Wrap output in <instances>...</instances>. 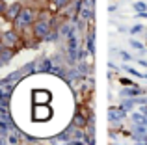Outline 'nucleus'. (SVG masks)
I'll list each match as a JSON object with an SVG mask.
<instances>
[{
  "label": "nucleus",
  "instance_id": "f257e3e1",
  "mask_svg": "<svg viewBox=\"0 0 147 145\" xmlns=\"http://www.w3.org/2000/svg\"><path fill=\"white\" fill-rule=\"evenodd\" d=\"M37 19L36 11L32 9V7H21V11H19L17 19L13 21V26L17 32H24L26 28H32L34 21Z\"/></svg>",
  "mask_w": 147,
  "mask_h": 145
},
{
  "label": "nucleus",
  "instance_id": "f03ea898",
  "mask_svg": "<svg viewBox=\"0 0 147 145\" xmlns=\"http://www.w3.org/2000/svg\"><path fill=\"white\" fill-rule=\"evenodd\" d=\"M67 54H69V63L75 65L78 62V39H76V30L75 26L71 28V32L67 34Z\"/></svg>",
  "mask_w": 147,
  "mask_h": 145
},
{
  "label": "nucleus",
  "instance_id": "7ed1b4c3",
  "mask_svg": "<svg viewBox=\"0 0 147 145\" xmlns=\"http://www.w3.org/2000/svg\"><path fill=\"white\" fill-rule=\"evenodd\" d=\"M50 117H52V108H50L49 104H34V108H32V119L34 121L45 123Z\"/></svg>",
  "mask_w": 147,
  "mask_h": 145
},
{
  "label": "nucleus",
  "instance_id": "20e7f679",
  "mask_svg": "<svg viewBox=\"0 0 147 145\" xmlns=\"http://www.w3.org/2000/svg\"><path fill=\"white\" fill-rule=\"evenodd\" d=\"M0 41H2L4 47L15 48V47L21 45V36H19L17 30H6V32H2V36H0Z\"/></svg>",
  "mask_w": 147,
  "mask_h": 145
},
{
  "label": "nucleus",
  "instance_id": "39448f33",
  "mask_svg": "<svg viewBox=\"0 0 147 145\" xmlns=\"http://www.w3.org/2000/svg\"><path fill=\"white\" fill-rule=\"evenodd\" d=\"M52 95H50L49 89H34L32 91V101L34 104H49Z\"/></svg>",
  "mask_w": 147,
  "mask_h": 145
},
{
  "label": "nucleus",
  "instance_id": "423d86ee",
  "mask_svg": "<svg viewBox=\"0 0 147 145\" xmlns=\"http://www.w3.org/2000/svg\"><path fill=\"white\" fill-rule=\"evenodd\" d=\"M21 7H22V6H21L19 2H13V4H9V6L6 4V9H4V19H6L7 22H13L15 19H17Z\"/></svg>",
  "mask_w": 147,
  "mask_h": 145
},
{
  "label": "nucleus",
  "instance_id": "0eeeda50",
  "mask_svg": "<svg viewBox=\"0 0 147 145\" xmlns=\"http://www.w3.org/2000/svg\"><path fill=\"white\" fill-rule=\"evenodd\" d=\"M127 117V110L125 108H110L108 110V119L110 121H121V119H125Z\"/></svg>",
  "mask_w": 147,
  "mask_h": 145
},
{
  "label": "nucleus",
  "instance_id": "6e6552de",
  "mask_svg": "<svg viewBox=\"0 0 147 145\" xmlns=\"http://www.w3.org/2000/svg\"><path fill=\"white\" fill-rule=\"evenodd\" d=\"M86 47H88V54L93 56L95 54V32L93 30H90L86 36Z\"/></svg>",
  "mask_w": 147,
  "mask_h": 145
},
{
  "label": "nucleus",
  "instance_id": "1a4fd4ad",
  "mask_svg": "<svg viewBox=\"0 0 147 145\" xmlns=\"http://www.w3.org/2000/svg\"><path fill=\"white\" fill-rule=\"evenodd\" d=\"M11 58H13V50L11 48H4L2 52H0V67H4V65H7V63L11 62Z\"/></svg>",
  "mask_w": 147,
  "mask_h": 145
},
{
  "label": "nucleus",
  "instance_id": "9d476101",
  "mask_svg": "<svg viewBox=\"0 0 147 145\" xmlns=\"http://www.w3.org/2000/svg\"><path fill=\"white\" fill-rule=\"evenodd\" d=\"M73 127H76V128H86V125H88V119H86V115H82V113H75V117H73Z\"/></svg>",
  "mask_w": 147,
  "mask_h": 145
},
{
  "label": "nucleus",
  "instance_id": "9b49d317",
  "mask_svg": "<svg viewBox=\"0 0 147 145\" xmlns=\"http://www.w3.org/2000/svg\"><path fill=\"white\" fill-rule=\"evenodd\" d=\"M52 65H54V63L50 62L49 58H45L43 62H39V65H36V71H37V72H50Z\"/></svg>",
  "mask_w": 147,
  "mask_h": 145
},
{
  "label": "nucleus",
  "instance_id": "f8f14e48",
  "mask_svg": "<svg viewBox=\"0 0 147 145\" xmlns=\"http://www.w3.org/2000/svg\"><path fill=\"white\" fill-rule=\"evenodd\" d=\"M142 93H144V91H142L140 87H134V86H130L129 89H123V91H121V97H140Z\"/></svg>",
  "mask_w": 147,
  "mask_h": 145
},
{
  "label": "nucleus",
  "instance_id": "ddd939ff",
  "mask_svg": "<svg viewBox=\"0 0 147 145\" xmlns=\"http://www.w3.org/2000/svg\"><path fill=\"white\" fill-rule=\"evenodd\" d=\"M52 4H54V7H56V11H61L71 4V0H52Z\"/></svg>",
  "mask_w": 147,
  "mask_h": 145
},
{
  "label": "nucleus",
  "instance_id": "4468645a",
  "mask_svg": "<svg viewBox=\"0 0 147 145\" xmlns=\"http://www.w3.org/2000/svg\"><path fill=\"white\" fill-rule=\"evenodd\" d=\"M78 72L80 75H91V72H93V67H90V65H86V63H80L78 65Z\"/></svg>",
  "mask_w": 147,
  "mask_h": 145
},
{
  "label": "nucleus",
  "instance_id": "2eb2a0df",
  "mask_svg": "<svg viewBox=\"0 0 147 145\" xmlns=\"http://www.w3.org/2000/svg\"><path fill=\"white\" fill-rule=\"evenodd\" d=\"M7 97H9V93L0 89V106H7Z\"/></svg>",
  "mask_w": 147,
  "mask_h": 145
},
{
  "label": "nucleus",
  "instance_id": "dca6fc26",
  "mask_svg": "<svg viewBox=\"0 0 147 145\" xmlns=\"http://www.w3.org/2000/svg\"><path fill=\"white\" fill-rule=\"evenodd\" d=\"M134 9H136L138 13H142V11L147 9V4L145 2H136V4H134Z\"/></svg>",
  "mask_w": 147,
  "mask_h": 145
},
{
  "label": "nucleus",
  "instance_id": "f3484780",
  "mask_svg": "<svg viewBox=\"0 0 147 145\" xmlns=\"http://www.w3.org/2000/svg\"><path fill=\"white\" fill-rule=\"evenodd\" d=\"M130 47L138 48L140 52H144V50H145V48H144V45H142V43H138V41H134V39H130Z\"/></svg>",
  "mask_w": 147,
  "mask_h": 145
},
{
  "label": "nucleus",
  "instance_id": "a211bd4d",
  "mask_svg": "<svg viewBox=\"0 0 147 145\" xmlns=\"http://www.w3.org/2000/svg\"><path fill=\"white\" fill-rule=\"evenodd\" d=\"M142 30H144V26H142V24H136V26H132V28H130V34H138V32H142Z\"/></svg>",
  "mask_w": 147,
  "mask_h": 145
},
{
  "label": "nucleus",
  "instance_id": "6ab92c4d",
  "mask_svg": "<svg viewBox=\"0 0 147 145\" xmlns=\"http://www.w3.org/2000/svg\"><path fill=\"white\" fill-rule=\"evenodd\" d=\"M4 9H6V2L0 0V15H4Z\"/></svg>",
  "mask_w": 147,
  "mask_h": 145
},
{
  "label": "nucleus",
  "instance_id": "aec40b11",
  "mask_svg": "<svg viewBox=\"0 0 147 145\" xmlns=\"http://www.w3.org/2000/svg\"><path fill=\"white\" fill-rule=\"evenodd\" d=\"M140 112H142V113H144V115L147 117V106H145V104H144V106H142V108H140Z\"/></svg>",
  "mask_w": 147,
  "mask_h": 145
},
{
  "label": "nucleus",
  "instance_id": "412c9836",
  "mask_svg": "<svg viewBox=\"0 0 147 145\" xmlns=\"http://www.w3.org/2000/svg\"><path fill=\"white\" fill-rule=\"evenodd\" d=\"M140 65L142 67H147V62H145V60H140Z\"/></svg>",
  "mask_w": 147,
  "mask_h": 145
}]
</instances>
